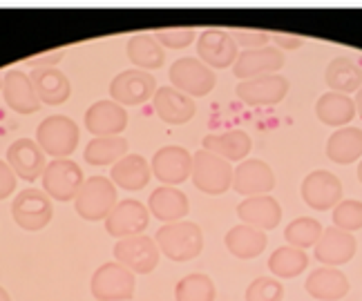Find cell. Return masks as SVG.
Returning <instances> with one entry per match:
<instances>
[{"instance_id": "ba28073f", "label": "cell", "mask_w": 362, "mask_h": 301, "mask_svg": "<svg viewBox=\"0 0 362 301\" xmlns=\"http://www.w3.org/2000/svg\"><path fill=\"white\" fill-rule=\"evenodd\" d=\"M112 254H115V262L132 270L134 275H150V272L159 266V259H161L155 237H148V235L119 239L115 243Z\"/></svg>"}, {"instance_id": "836d02e7", "label": "cell", "mask_w": 362, "mask_h": 301, "mask_svg": "<svg viewBox=\"0 0 362 301\" xmlns=\"http://www.w3.org/2000/svg\"><path fill=\"white\" fill-rule=\"evenodd\" d=\"M130 149V143L128 139H123V136H96L92 139L88 145H86V163L94 168H105V166H115L117 161H121Z\"/></svg>"}, {"instance_id": "b9f144b4", "label": "cell", "mask_w": 362, "mask_h": 301, "mask_svg": "<svg viewBox=\"0 0 362 301\" xmlns=\"http://www.w3.org/2000/svg\"><path fill=\"white\" fill-rule=\"evenodd\" d=\"M65 56V49H49V51H40L36 56L25 59L23 63L32 70H49V67H57L61 63V59Z\"/></svg>"}, {"instance_id": "d590c367", "label": "cell", "mask_w": 362, "mask_h": 301, "mask_svg": "<svg viewBox=\"0 0 362 301\" xmlns=\"http://www.w3.org/2000/svg\"><path fill=\"white\" fill-rule=\"evenodd\" d=\"M217 285L204 272H190L175 285V301H215Z\"/></svg>"}, {"instance_id": "f546056e", "label": "cell", "mask_w": 362, "mask_h": 301, "mask_svg": "<svg viewBox=\"0 0 362 301\" xmlns=\"http://www.w3.org/2000/svg\"><path fill=\"white\" fill-rule=\"evenodd\" d=\"M315 116L329 128H346L356 118V103L351 97L338 92H325L315 103Z\"/></svg>"}, {"instance_id": "e0dca14e", "label": "cell", "mask_w": 362, "mask_h": 301, "mask_svg": "<svg viewBox=\"0 0 362 301\" xmlns=\"http://www.w3.org/2000/svg\"><path fill=\"white\" fill-rule=\"evenodd\" d=\"M275 188V172L267 161L246 159L233 170V188L242 197H259L271 195Z\"/></svg>"}, {"instance_id": "f35d334b", "label": "cell", "mask_w": 362, "mask_h": 301, "mask_svg": "<svg viewBox=\"0 0 362 301\" xmlns=\"http://www.w3.org/2000/svg\"><path fill=\"white\" fill-rule=\"evenodd\" d=\"M246 301H282L284 299V285L275 277H257L248 283L244 293Z\"/></svg>"}, {"instance_id": "8d00e7d4", "label": "cell", "mask_w": 362, "mask_h": 301, "mask_svg": "<svg viewBox=\"0 0 362 301\" xmlns=\"http://www.w3.org/2000/svg\"><path fill=\"white\" fill-rule=\"evenodd\" d=\"M322 230L325 228L317 219L298 216L284 228V239H286V245H293V248H300V250H309V248H315L317 239L322 237Z\"/></svg>"}, {"instance_id": "d4e9b609", "label": "cell", "mask_w": 362, "mask_h": 301, "mask_svg": "<svg viewBox=\"0 0 362 301\" xmlns=\"http://www.w3.org/2000/svg\"><path fill=\"white\" fill-rule=\"evenodd\" d=\"M304 290L317 301H340L349 295L351 283L340 268L320 266L306 277Z\"/></svg>"}, {"instance_id": "52a82bcc", "label": "cell", "mask_w": 362, "mask_h": 301, "mask_svg": "<svg viewBox=\"0 0 362 301\" xmlns=\"http://www.w3.org/2000/svg\"><path fill=\"white\" fill-rule=\"evenodd\" d=\"M11 216L18 228L27 232H38L49 226L54 216V205L52 199L43 192V190L27 188L21 190L11 203Z\"/></svg>"}, {"instance_id": "d6986e66", "label": "cell", "mask_w": 362, "mask_h": 301, "mask_svg": "<svg viewBox=\"0 0 362 301\" xmlns=\"http://www.w3.org/2000/svg\"><path fill=\"white\" fill-rule=\"evenodd\" d=\"M9 168L13 170V174L18 179L32 183L38 176H43L47 161H45V152L40 149V145L34 139H16L9 147H7V159Z\"/></svg>"}, {"instance_id": "7dc6e473", "label": "cell", "mask_w": 362, "mask_h": 301, "mask_svg": "<svg viewBox=\"0 0 362 301\" xmlns=\"http://www.w3.org/2000/svg\"><path fill=\"white\" fill-rule=\"evenodd\" d=\"M358 181L362 185V159H360V166H358Z\"/></svg>"}, {"instance_id": "1f68e13d", "label": "cell", "mask_w": 362, "mask_h": 301, "mask_svg": "<svg viewBox=\"0 0 362 301\" xmlns=\"http://www.w3.org/2000/svg\"><path fill=\"white\" fill-rule=\"evenodd\" d=\"M325 83L329 92L354 94L362 87V67L351 56H336L325 70Z\"/></svg>"}, {"instance_id": "3957f363", "label": "cell", "mask_w": 362, "mask_h": 301, "mask_svg": "<svg viewBox=\"0 0 362 301\" xmlns=\"http://www.w3.org/2000/svg\"><path fill=\"white\" fill-rule=\"evenodd\" d=\"M78 139L81 132L76 123L69 116L54 114L38 123L34 141L45 154L54 159H69V154H74V149L78 147Z\"/></svg>"}, {"instance_id": "60d3db41", "label": "cell", "mask_w": 362, "mask_h": 301, "mask_svg": "<svg viewBox=\"0 0 362 301\" xmlns=\"http://www.w3.org/2000/svg\"><path fill=\"white\" fill-rule=\"evenodd\" d=\"M230 36L235 40V45L242 47V51L246 49H262V47H269L271 43V32H264V30H230Z\"/></svg>"}, {"instance_id": "4fadbf2b", "label": "cell", "mask_w": 362, "mask_h": 301, "mask_svg": "<svg viewBox=\"0 0 362 301\" xmlns=\"http://www.w3.org/2000/svg\"><path fill=\"white\" fill-rule=\"evenodd\" d=\"M197 45V59L211 70H228L240 56V47L235 45L230 32L226 30H206L194 40Z\"/></svg>"}, {"instance_id": "ab89813d", "label": "cell", "mask_w": 362, "mask_h": 301, "mask_svg": "<svg viewBox=\"0 0 362 301\" xmlns=\"http://www.w3.org/2000/svg\"><path fill=\"white\" fill-rule=\"evenodd\" d=\"M152 36L159 40L163 49H186L197 40V32L192 27H163V30L152 32Z\"/></svg>"}, {"instance_id": "cb8c5ba5", "label": "cell", "mask_w": 362, "mask_h": 301, "mask_svg": "<svg viewBox=\"0 0 362 301\" xmlns=\"http://www.w3.org/2000/svg\"><path fill=\"white\" fill-rule=\"evenodd\" d=\"M152 107H155V114L168 125H184V123L192 121L194 112H197L194 99L181 94L173 85L157 87L155 97H152Z\"/></svg>"}, {"instance_id": "7bdbcfd3", "label": "cell", "mask_w": 362, "mask_h": 301, "mask_svg": "<svg viewBox=\"0 0 362 301\" xmlns=\"http://www.w3.org/2000/svg\"><path fill=\"white\" fill-rule=\"evenodd\" d=\"M271 43H275V47L280 49V51H284V49L296 51V49H300V47L306 43V38H304V36H300V34L271 32Z\"/></svg>"}, {"instance_id": "e575fe53", "label": "cell", "mask_w": 362, "mask_h": 301, "mask_svg": "<svg viewBox=\"0 0 362 301\" xmlns=\"http://www.w3.org/2000/svg\"><path fill=\"white\" fill-rule=\"evenodd\" d=\"M267 266L275 279H296L309 268V254L293 245H280L271 252Z\"/></svg>"}, {"instance_id": "30bf717a", "label": "cell", "mask_w": 362, "mask_h": 301, "mask_svg": "<svg viewBox=\"0 0 362 301\" xmlns=\"http://www.w3.org/2000/svg\"><path fill=\"white\" fill-rule=\"evenodd\" d=\"M302 201L317 212L333 210L342 201V181L329 170H313L300 185Z\"/></svg>"}, {"instance_id": "74e56055", "label": "cell", "mask_w": 362, "mask_h": 301, "mask_svg": "<svg viewBox=\"0 0 362 301\" xmlns=\"http://www.w3.org/2000/svg\"><path fill=\"white\" fill-rule=\"evenodd\" d=\"M333 226L344 232H358L362 230V201L358 199H342L336 208L331 210Z\"/></svg>"}, {"instance_id": "484cf974", "label": "cell", "mask_w": 362, "mask_h": 301, "mask_svg": "<svg viewBox=\"0 0 362 301\" xmlns=\"http://www.w3.org/2000/svg\"><path fill=\"white\" fill-rule=\"evenodd\" d=\"M206 152H211L224 161H246L250 147H253V139L250 134L244 130H228V132H221V134H208L204 136V143H202Z\"/></svg>"}, {"instance_id": "9c48e42d", "label": "cell", "mask_w": 362, "mask_h": 301, "mask_svg": "<svg viewBox=\"0 0 362 301\" xmlns=\"http://www.w3.org/2000/svg\"><path fill=\"white\" fill-rule=\"evenodd\" d=\"M43 192L59 201V203H67L74 201L78 190L83 185V170L76 166L72 159H54L47 163V168L43 172Z\"/></svg>"}, {"instance_id": "7a4b0ae2", "label": "cell", "mask_w": 362, "mask_h": 301, "mask_svg": "<svg viewBox=\"0 0 362 301\" xmlns=\"http://www.w3.org/2000/svg\"><path fill=\"white\" fill-rule=\"evenodd\" d=\"M117 185L107 176H90L74 199V210L86 221H105L117 205Z\"/></svg>"}, {"instance_id": "ffe728a7", "label": "cell", "mask_w": 362, "mask_h": 301, "mask_svg": "<svg viewBox=\"0 0 362 301\" xmlns=\"http://www.w3.org/2000/svg\"><path fill=\"white\" fill-rule=\"evenodd\" d=\"M128 128V112L115 101H96L86 109V130L96 136H121Z\"/></svg>"}, {"instance_id": "6da1fadb", "label": "cell", "mask_w": 362, "mask_h": 301, "mask_svg": "<svg viewBox=\"0 0 362 301\" xmlns=\"http://www.w3.org/2000/svg\"><path fill=\"white\" fill-rule=\"evenodd\" d=\"M155 241L159 252L175 264H186L197 259L204 250V230L194 221L165 223L157 230Z\"/></svg>"}, {"instance_id": "f6af8a7d", "label": "cell", "mask_w": 362, "mask_h": 301, "mask_svg": "<svg viewBox=\"0 0 362 301\" xmlns=\"http://www.w3.org/2000/svg\"><path fill=\"white\" fill-rule=\"evenodd\" d=\"M354 103H356V116L362 118V87L358 90V97L354 99Z\"/></svg>"}, {"instance_id": "4dcf8cb0", "label": "cell", "mask_w": 362, "mask_h": 301, "mask_svg": "<svg viewBox=\"0 0 362 301\" xmlns=\"http://www.w3.org/2000/svg\"><path fill=\"white\" fill-rule=\"evenodd\" d=\"M327 159L338 163V166H349L362 159V130L346 125L336 130L327 141Z\"/></svg>"}, {"instance_id": "bcb514c9", "label": "cell", "mask_w": 362, "mask_h": 301, "mask_svg": "<svg viewBox=\"0 0 362 301\" xmlns=\"http://www.w3.org/2000/svg\"><path fill=\"white\" fill-rule=\"evenodd\" d=\"M0 301H11V297H9V293L0 285Z\"/></svg>"}, {"instance_id": "4316f807", "label": "cell", "mask_w": 362, "mask_h": 301, "mask_svg": "<svg viewBox=\"0 0 362 301\" xmlns=\"http://www.w3.org/2000/svg\"><path fill=\"white\" fill-rule=\"evenodd\" d=\"M30 78H32V85H34V92L40 105H63L72 97V83H69V78L59 67L32 70Z\"/></svg>"}, {"instance_id": "9a60e30c", "label": "cell", "mask_w": 362, "mask_h": 301, "mask_svg": "<svg viewBox=\"0 0 362 301\" xmlns=\"http://www.w3.org/2000/svg\"><path fill=\"white\" fill-rule=\"evenodd\" d=\"M288 78L282 74H271V76H262V78H250V80H242L235 87V94L238 99L246 105L253 107H269V105H277L286 99L288 94Z\"/></svg>"}, {"instance_id": "f1b7e54d", "label": "cell", "mask_w": 362, "mask_h": 301, "mask_svg": "<svg viewBox=\"0 0 362 301\" xmlns=\"http://www.w3.org/2000/svg\"><path fill=\"white\" fill-rule=\"evenodd\" d=\"M224 243H226V250L235 259L248 262V259H255V257H259L264 250H267L269 239H267V232H262L257 228H250V226H244V223H238V226H233L226 232Z\"/></svg>"}, {"instance_id": "7402d4cb", "label": "cell", "mask_w": 362, "mask_h": 301, "mask_svg": "<svg viewBox=\"0 0 362 301\" xmlns=\"http://www.w3.org/2000/svg\"><path fill=\"white\" fill-rule=\"evenodd\" d=\"M148 212L150 216H155L157 221L165 223H177L184 221L190 212V201L186 192H181L179 188L173 185H161L157 190H152L148 199Z\"/></svg>"}, {"instance_id": "83f0119b", "label": "cell", "mask_w": 362, "mask_h": 301, "mask_svg": "<svg viewBox=\"0 0 362 301\" xmlns=\"http://www.w3.org/2000/svg\"><path fill=\"white\" fill-rule=\"evenodd\" d=\"M150 163L141 154H125L110 168V181L117 188L128 190V192H139L150 183Z\"/></svg>"}, {"instance_id": "ac0fdd59", "label": "cell", "mask_w": 362, "mask_h": 301, "mask_svg": "<svg viewBox=\"0 0 362 301\" xmlns=\"http://www.w3.org/2000/svg\"><path fill=\"white\" fill-rule=\"evenodd\" d=\"M282 67H284V51L269 45L262 49L240 51L238 61L233 65V74H235V78H240V83H242V80L277 74Z\"/></svg>"}, {"instance_id": "5b68a950", "label": "cell", "mask_w": 362, "mask_h": 301, "mask_svg": "<svg viewBox=\"0 0 362 301\" xmlns=\"http://www.w3.org/2000/svg\"><path fill=\"white\" fill-rule=\"evenodd\" d=\"M134 272L119 262H107L94 270L90 279V293L99 301H130L134 297Z\"/></svg>"}, {"instance_id": "5bb4252c", "label": "cell", "mask_w": 362, "mask_h": 301, "mask_svg": "<svg viewBox=\"0 0 362 301\" xmlns=\"http://www.w3.org/2000/svg\"><path fill=\"white\" fill-rule=\"evenodd\" d=\"M152 174L161 181V185H181L190 179L192 172V154L181 145H163L159 147L150 161Z\"/></svg>"}, {"instance_id": "d6a6232c", "label": "cell", "mask_w": 362, "mask_h": 301, "mask_svg": "<svg viewBox=\"0 0 362 301\" xmlns=\"http://www.w3.org/2000/svg\"><path fill=\"white\" fill-rule=\"evenodd\" d=\"M125 54L128 59L136 65V70H159L163 67L165 61V49L159 45V40L152 34H134L128 38V45H125Z\"/></svg>"}, {"instance_id": "ee69618b", "label": "cell", "mask_w": 362, "mask_h": 301, "mask_svg": "<svg viewBox=\"0 0 362 301\" xmlns=\"http://www.w3.org/2000/svg\"><path fill=\"white\" fill-rule=\"evenodd\" d=\"M16 179H18V176L13 174V170L9 168V163L0 159V201L7 199L13 190H16Z\"/></svg>"}, {"instance_id": "44dd1931", "label": "cell", "mask_w": 362, "mask_h": 301, "mask_svg": "<svg viewBox=\"0 0 362 301\" xmlns=\"http://www.w3.org/2000/svg\"><path fill=\"white\" fill-rule=\"evenodd\" d=\"M238 216L244 226L257 228L262 232L275 230L282 221V205L271 195L246 197L242 203H238Z\"/></svg>"}, {"instance_id": "277c9868", "label": "cell", "mask_w": 362, "mask_h": 301, "mask_svg": "<svg viewBox=\"0 0 362 301\" xmlns=\"http://www.w3.org/2000/svg\"><path fill=\"white\" fill-rule=\"evenodd\" d=\"M233 170L235 168L228 161L206 152V149H197V152L192 154L190 179L199 192L219 197V195H226L233 188Z\"/></svg>"}, {"instance_id": "603a6c76", "label": "cell", "mask_w": 362, "mask_h": 301, "mask_svg": "<svg viewBox=\"0 0 362 301\" xmlns=\"http://www.w3.org/2000/svg\"><path fill=\"white\" fill-rule=\"evenodd\" d=\"M3 99L9 109L21 116L36 114L40 109V101L34 92L30 74L21 70H9L3 78Z\"/></svg>"}, {"instance_id": "8992f818", "label": "cell", "mask_w": 362, "mask_h": 301, "mask_svg": "<svg viewBox=\"0 0 362 301\" xmlns=\"http://www.w3.org/2000/svg\"><path fill=\"white\" fill-rule=\"evenodd\" d=\"M168 78L175 90L190 99L208 97L217 85V74L194 56H184L170 65Z\"/></svg>"}, {"instance_id": "7c38bea8", "label": "cell", "mask_w": 362, "mask_h": 301, "mask_svg": "<svg viewBox=\"0 0 362 301\" xmlns=\"http://www.w3.org/2000/svg\"><path fill=\"white\" fill-rule=\"evenodd\" d=\"M150 226L148 205L136 199H125L115 205L105 219V232L115 239H128L144 235Z\"/></svg>"}, {"instance_id": "8fae6325", "label": "cell", "mask_w": 362, "mask_h": 301, "mask_svg": "<svg viewBox=\"0 0 362 301\" xmlns=\"http://www.w3.org/2000/svg\"><path fill=\"white\" fill-rule=\"evenodd\" d=\"M157 92V80L150 72L144 70H125L117 74L110 83V101L123 107L141 105L150 101Z\"/></svg>"}, {"instance_id": "2e32d148", "label": "cell", "mask_w": 362, "mask_h": 301, "mask_svg": "<svg viewBox=\"0 0 362 301\" xmlns=\"http://www.w3.org/2000/svg\"><path fill=\"white\" fill-rule=\"evenodd\" d=\"M358 252V241L351 232H344L336 226L325 228L322 237L317 239L313 257L317 259L322 266L329 268H340L344 264H349Z\"/></svg>"}]
</instances>
